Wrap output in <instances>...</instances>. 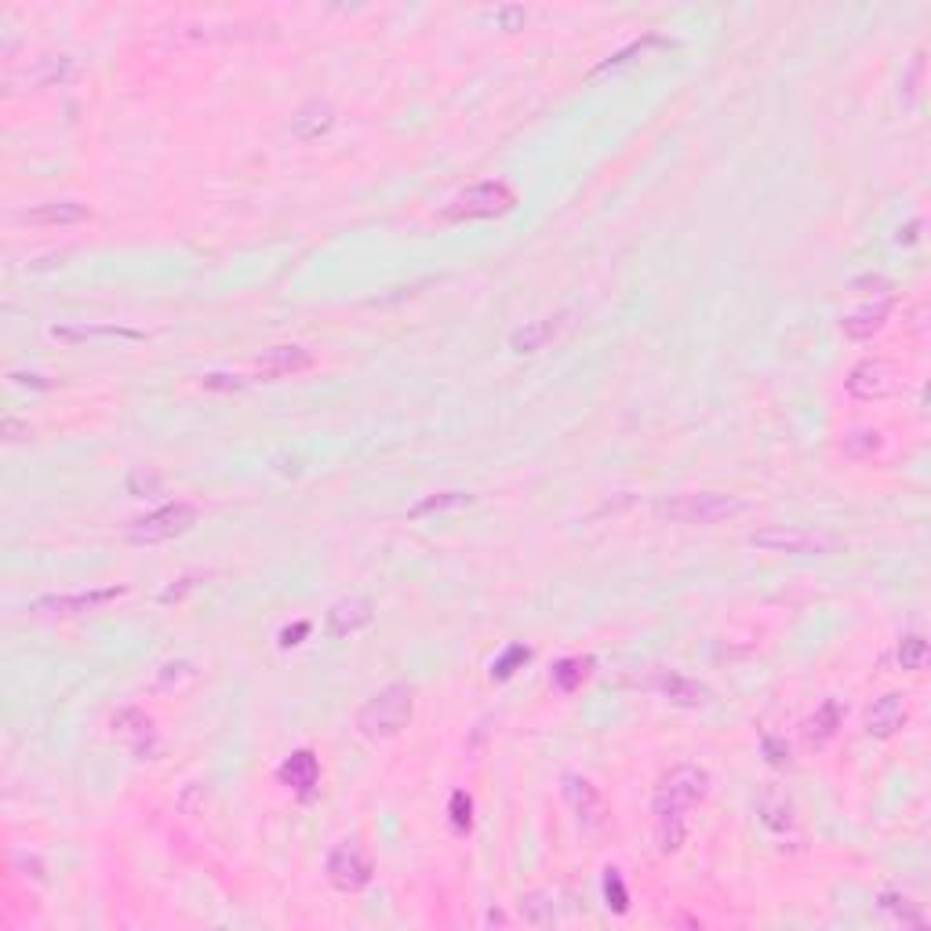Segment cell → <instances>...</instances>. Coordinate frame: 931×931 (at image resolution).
I'll return each instance as SVG.
<instances>
[{"mask_svg": "<svg viewBox=\"0 0 931 931\" xmlns=\"http://www.w3.org/2000/svg\"><path fill=\"white\" fill-rule=\"evenodd\" d=\"M128 491L131 495H157V491H161V477L153 470H146V466H139V470L128 477Z\"/></svg>", "mask_w": 931, "mask_h": 931, "instance_id": "obj_38", "label": "cell"}, {"mask_svg": "<svg viewBox=\"0 0 931 931\" xmlns=\"http://www.w3.org/2000/svg\"><path fill=\"white\" fill-rule=\"evenodd\" d=\"M448 815H451V826L459 833H466L473 826V797L466 790H455L451 793V804H448Z\"/></svg>", "mask_w": 931, "mask_h": 931, "instance_id": "obj_34", "label": "cell"}, {"mask_svg": "<svg viewBox=\"0 0 931 931\" xmlns=\"http://www.w3.org/2000/svg\"><path fill=\"white\" fill-rule=\"evenodd\" d=\"M113 735L128 742V750L135 753L139 761H157V757H161L157 724H153V717L135 710V706H124V710L113 713Z\"/></svg>", "mask_w": 931, "mask_h": 931, "instance_id": "obj_9", "label": "cell"}, {"mask_svg": "<svg viewBox=\"0 0 931 931\" xmlns=\"http://www.w3.org/2000/svg\"><path fill=\"white\" fill-rule=\"evenodd\" d=\"M517 208V193L506 182H477L470 190H462L455 201L444 208L448 222H473V219H502Z\"/></svg>", "mask_w": 931, "mask_h": 931, "instance_id": "obj_4", "label": "cell"}, {"mask_svg": "<svg viewBox=\"0 0 931 931\" xmlns=\"http://www.w3.org/2000/svg\"><path fill=\"white\" fill-rule=\"evenodd\" d=\"M761 746H764V761H768L771 768H786V764H790V746H786L782 739H775V735H764Z\"/></svg>", "mask_w": 931, "mask_h": 931, "instance_id": "obj_39", "label": "cell"}, {"mask_svg": "<svg viewBox=\"0 0 931 931\" xmlns=\"http://www.w3.org/2000/svg\"><path fill=\"white\" fill-rule=\"evenodd\" d=\"M921 226H924L921 219H913V222H906V226H899V233H895V244H917V241H921Z\"/></svg>", "mask_w": 931, "mask_h": 931, "instance_id": "obj_43", "label": "cell"}, {"mask_svg": "<svg viewBox=\"0 0 931 931\" xmlns=\"http://www.w3.org/2000/svg\"><path fill=\"white\" fill-rule=\"evenodd\" d=\"M124 586H106V590H88V593H62V597H41L33 601V611L41 615H88V611H99L106 604L121 601Z\"/></svg>", "mask_w": 931, "mask_h": 931, "instance_id": "obj_10", "label": "cell"}, {"mask_svg": "<svg viewBox=\"0 0 931 931\" xmlns=\"http://www.w3.org/2000/svg\"><path fill=\"white\" fill-rule=\"evenodd\" d=\"M411 710H415V691L411 684H386L379 695H371L368 702L357 713V728H361L364 739H393L401 735L411 721Z\"/></svg>", "mask_w": 931, "mask_h": 931, "instance_id": "obj_2", "label": "cell"}, {"mask_svg": "<svg viewBox=\"0 0 931 931\" xmlns=\"http://www.w3.org/2000/svg\"><path fill=\"white\" fill-rule=\"evenodd\" d=\"M77 77H81V66L70 55H48L33 70H26V84H33V88H55V84H70Z\"/></svg>", "mask_w": 931, "mask_h": 931, "instance_id": "obj_20", "label": "cell"}, {"mask_svg": "<svg viewBox=\"0 0 931 931\" xmlns=\"http://www.w3.org/2000/svg\"><path fill=\"white\" fill-rule=\"evenodd\" d=\"M557 328H561V317H542V321H528L524 328L513 331V353H539L546 350V342L557 335Z\"/></svg>", "mask_w": 931, "mask_h": 931, "instance_id": "obj_23", "label": "cell"}, {"mask_svg": "<svg viewBox=\"0 0 931 931\" xmlns=\"http://www.w3.org/2000/svg\"><path fill=\"white\" fill-rule=\"evenodd\" d=\"M484 921H488V924H506V917H502L499 910H491L488 917H484Z\"/></svg>", "mask_w": 931, "mask_h": 931, "instance_id": "obj_46", "label": "cell"}, {"mask_svg": "<svg viewBox=\"0 0 931 931\" xmlns=\"http://www.w3.org/2000/svg\"><path fill=\"white\" fill-rule=\"evenodd\" d=\"M371 877H375V862L368 859V851L361 848V844H339V848L328 855V881L331 888L339 891H361L371 884Z\"/></svg>", "mask_w": 931, "mask_h": 931, "instance_id": "obj_8", "label": "cell"}, {"mask_svg": "<svg viewBox=\"0 0 931 931\" xmlns=\"http://www.w3.org/2000/svg\"><path fill=\"white\" fill-rule=\"evenodd\" d=\"M306 368H313V353L302 346H273L259 357V371L266 379H288Z\"/></svg>", "mask_w": 931, "mask_h": 931, "instance_id": "obj_17", "label": "cell"}, {"mask_svg": "<svg viewBox=\"0 0 931 931\" xmlns=\"http://www.w3.org/2000/svg\"><path fill=\"white\" fill-rule=\"evenodd\" d=\"M371 619H375V608H371L368 597H342L328 608L324 630H328L331 641H342V637H353L357 630H364Z\"/></svg>", "mask_w": 931, "mask_h": 931, "instance_id": "obj_12", "label": "cell"}, {"mask_svg": "<svg viewBox=\"0 0 931 931\" xmlns=\"http://www.w3.org/2000/svg\"><path fill=\"white\" fill-rule=\"evenodd\" d=\"M891 306H895V295H888V299H873V302H866V306H859V310H851L841 321L844 335H848V339H873V335L888 324Z\"/></svg>", "mask_w": 931, "mask_h": 931, "instance_id": "obj_16", "label": "cell"}, {"mask_svg": "<svg viewBox=\"0 0 931 931\" xmlns=\"http://www.w3.org/2000/svg\"><path fill=\"white\" fill-rule=\"evenodd\" d=\"M524 921L535 924V928H546V924L557 921V913H553V899L546 895V891H531V895H524Z\"/></svg>", "mask_w": 931, "mask_h": 931, "instance_id": "obj_30", "label": "cell"}, {"mask_svg": "<svg viewBox=\"0 0 931 931\" xmlns=\"http://www.w3.org/2000/svg\"><path fill=\"white\" fill-rule=\"evenodd\" d=\"M899 386H902V379H899V371H895V364L877 361V357L859 361L848 371V379H844V390H848L855 401H888L891 393H899Z\"/></svg>", "mask_w": 931, "mask_h": 931, "instance_id": "obj_7", "label": "cell"}, {"mask_svg": "<svg viewBox=\"0 0 931 931\" xmlns=\"http://www.w3.org/2000/svg\"><path fill=\"white\" fill-rule=\"evenodd\" d=\"M848 288L855 291V295H873V299H888V295H895V284H891L884 273H862V277H855Z\"/></svg>", "mask_w": 931, "mask_h": 931, "instance_id": "obj_33", "label": "cell"}, {"mask_svg": "<svg viewBox=\"0 0 931 931\" xmlns=\"http://www.w3.org/2000/svg\"><path fill=\"white\" fill-rule=\"evenodd\" d=\"M906 699H902L899 691H888V695H881V699H873V706L866 710V731H870L873 739H891V735H899L902 728H906Z\"/></svg>", "mask_w": 931, "mask_h": 931, "instance_id": "obj_14", "label": "cell"}, {"mask_svg": "<svg viewBox=\"0 0 931 931\" xmlns=\"http://www.w3.org/2000/svg\"><path fill=\"white\" fill-rule=\"evenodd\" d=\"M746 542H750L753 550L786 553V557H826V553L837 550V539L808 528H764L753 531Z\"/></svg>", "mask_w": 931, "mask_h": 931, "instance_id": "obj_6", "label": "cell"}, {"mask_svg": "<svg viewBox=\"0 0 931 931\" xmlns=\"http://www.w3.org/2000/svg\"><path fill=\"white\" fill-rule=\"evenodd\" d=\"M277 779H281L299 801H310L313 793H317V786H321V761H317V753L295 750L288 761L277 768Z\"/></svg>", "mask_w": 931, "mask_h": 931, "instance_id": "obj_11", "label": "cell"}, {"mask_svg": "<svg viewBox=\"0 0 931 931\" xmlns=\"http://www.w3.org/2000/svg\"><path fill=\"white\" fill-rule=\"evenodd\" d=\"M928 659H931V648L921 633H910V637H902L899 641V666L902 670L921 673L924 666H928Z\"/></svg>", "mask_w": 931, "mask_h": 931, "instance_id": "obj_28", "label": "cell"}, {"mask_svg": "<svg viewBox=\"0 0 931 931\" xmlns=\"http://www.w3.org/2000/svg\"><path fill=\"white\" fill-rule=\"evenodd\" d=\"M604 902H608L611 913H626L630 910V891H626V881H622L619 870H604Z\"/></svg>", "mask_w": 931, "mask_h": 931, "instance_id": "obj_31", "label": "cell"}, {"mask_svg": "<svg viewBox=\"0 0 931 931\" xmlns=\"http://www.w3.org/2000/svg\"><path fill=\"white\" fill-rule=\"evenodd\" d=\"M310 633V622H295V626H284L281 630V648H295L302 644V637Z\"/></svg>", "mask_w": 931, "mask_h": 931, "instance_id": "obj_42", "label": "cell"}, {"mask_svg": "<svg viewBox=\"0 0 931 931\" xmlns=\"http://www.w3.org/2000/svg\"><path fill=\"white\" fill-rule=\"evenodd\" d=\"M564 801L571 804V811L579 815V822L586 830H597L604 822V797L590 779L568 775V779H564Z\"/></svg>", "mask_w": 931, "mask_h": 931, "instance_id": "obj_13", "label": "cell"}, {"mask_svg": "<svg viewBox=\"0 0 931 931\" xmlns=\"http://www.w3.org/2000/svg\"><path fill=\"white\" fill-rule=\"evenodd\" d=\"M201 386H204V390H226V393H233V390H244L248 382H244L241 375H222V371H211V375H201Z\"/></svg>", "mask_w": 931, "mask_h": 931, "instance_id": "obj_40", "label": "cell"}, {"mask_svg": "<svg viewBox=\"0 0 931 931\" xmlns=\"http://www.w3.org/2000/svg\"><path fill=\"white\" fill-rule=\"evenodd\" d=\"M193 586H197V579H179V586H168V590L161 593V604L182 601V593H190Z\"/></svg>", "mask_w": 931, "mask_h": 931, "instance_id": "obj_45", "label": "cell"}, {"mask_svg": "<svg viewBox=\"0 0 931 931\" xmlns=\"http://www.w3.org/2000/svg\"><path fill=\"white\" fill-rule=\"evenodd\" d=\"M757 811H761V822L771 833L793 830V804L782 790H764L761 801H757Z\"/></svg>", "mask_w": 931, "mask_h": 931, "instance_id": "obj_24", "label": "cell"}, {"mask_svg": "<svg viewBox=\"0 0 931 931\" xmlns=\"http://www.w3.org/2000/svg\"><path fill=\"white\" fill-rule=\"evenodd\" d=\"M331 128H335V110H331V102H324V99L302 102L299 110H295V117H291V135L299 142H317L321 135H328Z\"/></svg>", "mask_w": 931, "mask_h": 931, "instance_id": "obj_15", "label": "cell"}, {"mask_svg": "<svg viewBox=\"0 0 931 931\" xmlns=\"http://www.w3.org/2000/svg\"><path fill=\"white\" fill-rule=\"evenodd\" d=\"M26 437H30V426H22V422H15V419H4V441L19 444V441H26Z\"/></svg>", "mask_w": 931, "mask_h": 931, "instance_id": "obj_44", "label": "cell"}, {"mask_svg": "<svg viewBox=\"0 0 931 931\" xmlns=\"http://www.w3.org/2000/svg\"><path fill=\"white\" fill-rule=\"evenodd\" d=\"M659 517H670L677 524H721L750 510V502L739 495H724V491H695V495H677V499H662Z\"/></svg>", "mask_w": 931, "mask_h": 931, "instance_id": "obj_3", "label": "cell"}, {"mask_svg": "<svg viewBox=\"0 0 931 931\" xmlns=\"http://www.w3.org/2000/svg\"><path fill=\"white\" fill-rule=\"evenodd\" d=\"M528 659H531V648H524V644H510L499 659L491 662V681H510L513 673L521 670Z\"/></svg>", "mask_w": 931, "mask_h": 931, "instance_id": "obj_29", "label": "cell"}, {"mask_svg": "<svg viewBox=\"0 0 931 931\" xmlns=\"http://www.w3.org/2000/svg\"><path fill=\"white\" fill-rule=\"evenodd\" d=\"M877 448H881V433L877 430H859L851 433V437H844V451H848L851 459H866Z\"/></svg>", "mask_w": 931, "mask_h": 931, "instance_id": "obj_35", "label": "cell"}, {"mask_svg": "<svg viewBox=\"0 0 931 931\" xmlns=\"http://www.w3.org/2000/svg\"><path fill=\"white\" fill-rule=\"evenodd\" d=\"M197 521H201L197 506H190V502H171V506L146 513V517H135V521L124 528V535H128V542H135V546H157V542H171V539H179V535H186Z\"/></svg>", "mask_w": 931, "mask_h": 931, "instance_id": "obj_5", "label": "cell"}, {"mask_svg": "<svg viewBox=\"0 0 931 931\" xmlns=\"http://www.w3.org/2000/svg\"><path fill=\"white\" fill-rule=\"evenodd\" d=\"M710 797V771L699 764H677L655 790V822H688V808Z\"/></svg>", "mask_w": 931, "mask_h": 931, "instance_id": "obj_1", "label": "cell"}, {"mask_svg": "<svg viewBox=\"0 0 931 931\" xmlns=\"http://www.w3.org/2000/svg\"><path fill=\"white\" fill-rule=\"evenodd\" d=\"M659 691L673 702V706H684V710H699V706L710 702V688L684 677V673H662Z\"/></svg>", "mask_w": 931, "mask_h": 931, "instance_id": "obj_19", "label": "cell"}, {"mask_svg": "<svg viewBox=\"0 0 931 931\" xmlns=\"http://www.w3.org/2000/svg\"><path fill=\"white\" fill-rule=\"evenodd\" d=\"M593 670V659H579V655H571V659H561L557 666H553V688L564 691V695H571V691H579L582 681L590 677Z\"/></svg>", "mask_w": 931, "mask_h": 931, "instance_id": "obj_26", "label": "cell"}, {"mask_svg": "<svg viewBox=\"0 0 931 931\" xmlns=\"http://www.w3.org/2000/svg\"><path fill=\"white\" fill-rule=\"evenodd\" d=\"M877 906H881L888 917H895L899 924H910V928H924V924H928L921 906H917L910 895H902V891H881V895H877Z\"/></svg>", "mask_w": 931, "mask_h": 931, "instance_id": "obj_25", "label": "cell"}, {"mask_svg": "<svg viewBox=\"0 0 931 931\" xmlns=\"http://www.w3.org/2000/svg\"><path fill=\"white\" fill-rule=\"evenodd\" d=\"M495 22H499L502 30H521L524 22H528V11L524 8H499L495 11Z\"/></svg>", "mask_w": 931, "mask_h": 931, "instance_id": "obj_41", "label": "cell"}, {"mask_svg": "<svg viewBox=\"0 0 931 931\" xmlns=\"http://www.w3.org/2000/svg\"><path fill=\"white\" fill-rule=\"evenodd\" d=\"M844 724V710H841V702L837 699H826L815 710V717L808 721V739L811 742H830L833 735H837V728Z\"/></svg>", "mask_w": 931, "mask_h": 931, "instance_id": "obj_27", "label": "cell"}, {"mask_svg": "<svg viewBox=\"0 0 931 931\" xmlns=\"http://www.w3.org/2000/svg\"><path fill=\"white\" fill-rule=\"evenodd\" d=\"M197 677H201V670H197L190 659H171V662H164L161 670H157L150 691H157V695H175V691L197 684Z\"/></svg>", "mask_w": 931, "mask_h": 931, "instance_id": "obj_22", "label": "cell"}, {"mask_svg": "<svg viewBox=\"0 0 931 931\" xmlns=\"http://www.w3.org/2000/svg\"><path fill=\"white\" fill-rule=\"evenodd\" d=\"M924 51H917V59H913V66H910V77L902 81V102L906 106H917V99H921V84H924Z\"/></svg>", "mask_w": 931, "mask_h": 931, "instance_id": "obj_36", "label": "cell"}, {"mask_svg": "<svg viewBox=\"0 0 931 931\" xmlns=\"http://www.w3.org/2000/svg\"><path fill=\"white\" fill-rule=\"evenodd\" d=\"M91 211L77 201H55L41 204V208L22 211L19 222H30V226H77V222H88Z\"/></svg>", "mask_w": 931, "mask_h": 931, "instance_id": "obj_18", "label": "cell"}, {"mask_svg": "<svg viewBox=\"0 0 931 931\" xmlns=\"http://www.w3.org/2000/svg\"><path fill=\"white\" fill-rule=\"evenodd\" d=\"M470 495H462V491H444V495H433V499L419 502L415 510H411V517H422V513L430 510H451V506H470Z\"/></svg>", "mask_w": 931, "mask_h": 931, "instance_id": "obj_37", "label": "cell"}, {"mask_svg": "<svg viewBox=\"0 0 931 931\" xmlns=\"http://www.w3.org/2000/svg\"><path fill=\"white\" fill-rule=\"evenodd\" d=\"M651 48H670V44H666V41H659L655 33H648L644 41L630 44V48H622L619 55H611L608 62H601V66H597V73H608V70H615V66H626V62H633V59H637V55H648Z\"/></svg>", "mask_w": 931, "mask_h": 931, "instance_id": "obj_32", "label": "cell"}, {"mask_svg": "<svg viewBox=\"0 0 931 931\" xmlns=\"http://www.w3.org/2000/svg\"><path fill=\"white\" fill-rule=\"evenodd\" d=\"M51 339L59 342H84V339H146L142 331L135 328H121V324H77V328H66V324H59V328H51Z\"/></svg>", "mask_w": 931, "mask_h": 931, "instance_id": "obj_21", "label": "cell"}]
</instances>
